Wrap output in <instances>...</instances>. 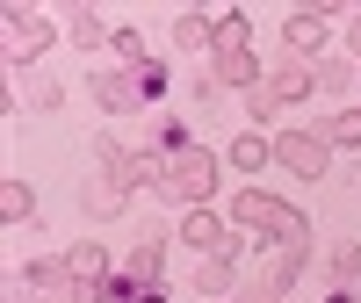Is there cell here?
Wrapping results in <instances>:
<instances>
[{
    "label": "cell",
    "mask_w": 361,
    "mask_h": 303,
    "mask_svg": "<svg viewBox=\"0 0 361 303\" xmlns=\"http://www.w3.org/2000/svg\"><path fill=\"white\" fill-rule=\"evenodd\" d=\"M109 51H116V58H123V66H130V73H137V66H145V44H137V29H123V37H116V44H109Z\"/></svg>",
    "instance_id": "cell-17"
},
{
    "label": "cell",
    "mask_w": 361,
    "mask_h": 303,
    "mask_svg": "<svg viewBox=\"0 0 361 303\" xmlns=\"http://www.w3.org/2000/svg\"><path fill=\"white\" fill-rule=\"evenodd\" d=\"M152 188H159L166 202H180V209H202V195L217 188V159H209L202 144H180V152L159 159V180H152Z\"/></svg>",
    "instance_id": "cell-1"
},
{
    "label": "cell",
    "mask_w": 361,
    "mask_h": 303,
    "mask_svg": "<svg viewBox=\"0 0 361 303\" xmlns=\"http://www.w3.org/2000/svg\"><path fill=\"white\" fill-rule=\"evenodd\" d=\"M145 303H159V296H145Z\"/></svg>",
    "instance_id": "cell-21"
},
{
    "label": "cell",
    "mask_w": 361,
    "mask_h": 303,
    "mask_svg": "<svg viewBox=\"0 0 361 303\" xmlns=\"http://www.w3.org/2000/svg\"><path fill=\"white\" fill-rule=\"evenodd\" d=\"M325 303H361V296H354V289H333V296H325Z\"/></svg>",
    "instance_id": "cell-20"
},
{
    "label": "cell",
    "mask_w": 361,
    "mask_h": 303,
    "mask_svg": "<svg viewBox=\"0 0 361 303\" xmlns=\"http://www.w3.org/2000/svg\"><path fill=\"white\" fill-rule=\"evenodd\" d=\"M267 159H275V144H267V137H253V130L231 144V166H246V173H253V166H267Z\"/></svg>",
    "instance_id": "cell-13"
},
{
    "label": "cell",
    "mask_w": 361,
    "mask_h": 303,
    "mask_svg": "<svg viewBox=\"0 0 361 303\" xmlns=\"http://www.w3.org/2000/svg\"><path fill=\"white\" fill-rule=\"evenodd\" d=\"M296 94H311V66H304V58H296V66H282V73H267L253 94H246V109L267 116V109H282V101H296Z\"/></svg>",
    "instance_id": "cell-6"
},
{
    "label": "cell",
    "mask_w": 361,
    "mask_h": 303,
    "mask_svg": "<svg viewBox=\"0 0 361 303\" xmlns=\"http://www.w3.org/2000/svg\"><path fill=\"white\" fill-rule=\"evenodd\" d=\"M209 51H217V80H224V87H246V94L260 87V80H253V22H246V15H224Z\"/></svg>",
    "instance_id": "cell-3"
},
{
    "label": "cell",
    "mask_w": 361,
    "mask_h": 303,
    "mask_svg": "<svg viewBox=\"0 0 361 303\" xmlns=\"http://www.w3.org/2000/svg\"><path fill=\"white\" fill-rule=\"evenodd\" d=\"M180 246H195V253H209V260H231V231L209 217V209H180Z\"/></svg>",
    "instance_id": "cell-8"
},
{
    "label": "cell",
    "mask_w": 361,
    "mask_h": 303,
    "mask_svg": "<svg viewBox=\"0 0 361 303\" xmlns=\"http://www.w3.org/2000/svg\"><path fill=\"white\" fill-rule=\"evenodd\" d=\"M304 260H311V238H304V246H282V253H275V267H267L260 282H238V303H282V296H289V282L304 275Z\"/></svg>",
    "instance_id": "cell-4"
},
{
    "label": "cell",
    "mask_w": 361,
    "mask_h": 303,
    "mask_svg": "<svg viewBox=\"0 0 361 303\" xmlns=\"http://www.w3.org/2000/svg\"><path fill=\"white\" fill-rule=\"evenodd\" d=\"M66 275H73V282H102V275H109L102 246H73V253H66Z\"/></svg>",
    "instance_id": "cell-12"
},
{
    "label": "cell",
    "mask_w": 361,
    "mask_h": 303,
    "mask_svg": "<svg viewBox=\"0 0 361 303\" xmlns=\"http://www.w3.org/2000/svg\"><path fill=\"white\" fill-rule=\"evenodd\" d=\"M282 37H289V51H296V58H311V51L325 44V15H318V8H311V15H289Z\"/></svg>",
    "instance_id": "cell-9"
},
{
    "label": "cell",
    "mask_w": 361,
    "mask_h": 303,
    "mask_svg": "<svg viewBox=\"0 0 361 303\" xmlns=\"http://www.w3.org/2000/svg\"><path fill=\"white\" fill-rule=\"evenodd\" d=\"M123 275H130L137 289H159V238H137V253H130Z\"/></svg>",
    "instance_id": "cell-11"
},
{
    "label": "cell",
    "mask_w": 361,
    "mask_h": 303,
    "mask_svg": "<svg viewBox=\"0 0 361 303\" xmlns=\"http://www.w3.org/2000/svg\"><path fill=\"white\" fill-rule=\"evenodd\" d=\"M333 267H340V282H361V246H340Z\"/></svg>",
    "instance_id": "cell-18"
},
{
    "label": "cell",
    "mask_w": 361,
    "mask_h": 303,
    "mask_svg": "<svg viewBox=\"0 0 361 303\" xmlns=\"http://www.w3.org/2000/svg\"><path fill=\"white\" fill-rule=\"evenodd\" d=\"M325 152H333V144H325L318 130H282L275 137V166H289L296 180H318L325 173Z\"/></svg>",
    "instance_id": "cell-5"
},
{
    "label": "cell",
    "mask_w": 361,
    "mask_h": 303,
    "mask_svg": "<svg viewBox=\"0 0 361 303\" xmlns=\"http://www.w3.org/2000/svg\"><path fill=\"white\" fill-rule=\"evenodd\" d=\"M73 303H109V282H73Z\"/></svg>",
    "instance_id": "cell-19"
},
{
    "label": "cell",
    "mask_w": 361,
    "mask_h": 303,
    "mask_svg": "<svg viewBox=\"0 0 361 303\" xmlns=\"http://www.w3.org/2000/svg\"><path fill=\"white\" fill-rule=\"evenodd\" d=\"M318 137H325V144H361V109H340V116H333V123H325Z\"/></svg>",
    "instance_id": "cell-14"
},
{
    "label": "cell",
    "mask_w": 361,
    "mask_h": 303,
    "mask_svg": "<svg viewBox=\"0 0 361 303\" xmlns=\"http://www.w3.org/2000/svg\"><path fill=\"white\" fill-rule=\"evenodd\" d=\"M44 51H51V22L37 8H8V58L29 66V58H44Z\"/></svg>",
    "instance_id": "cell-7"
},
{
    "label": "cell",
    "mask_w": 361,
    "mask_h": 303,
    "mask_svg": "<svg viewBox=\"0 0 361 303\" xmlns=\"http://www.w3.org/2000/svg\"><path fill=\"white\" fill-rule=\"evenodd\" d=\"M130 80H137V87H145V94H166V66H159V58H145V66H137V73H130Z\"/></svg>",
    "instance_id": "cell-16"
},
{
    "label": "cell",
    "mask_w": 361,
    "mask_h": 303,
    "mask_svg": "<svg viewBox=\"0 0 361 303\" xmlns=\"http://www.w3.org/2000/svg\"><path fill=\"white\" fill-rule=\"evenodd\" d=\"M94 94H102V109H116V116H123V109H137V94H145V87H137V80H123V73H102V80H94Z\"/></svg>",
    "instance_id": "cell-10"
},
{
    "label": "cell",
    "mask_w": 361,
    "mask_h": 303,
    "mask_svg": "<svg viewBox=\"0 0 361 303\" xmlns=\"http://www.w3.org/2000/svg\"><path fill=\"white\" fill-rule=\"evenodd\" d=\"M0 209H8V217H15V224H29V209H37V195H29V188H22V180H8V195H0Z\"/></svg>",
    "instance_id": "cell-15"
},
{
    "label": "cell",
    "mask_w": 361,
    "mask_h": 303,
    "mask_svg": "<svg viewBox=\"0 0 361 303\" xmlns=\"http://www.w3.org/2000/svg\"><path fill=\"white\" fill-rule=\"evenodd\" d=\"M231 224L238 231H253V238H275V246H304V217H296L289 202H275V195H260V188H246L238 195V209H231Z\"/></svg>",
    "instance_id": "cell-2"
}]
</instances>
